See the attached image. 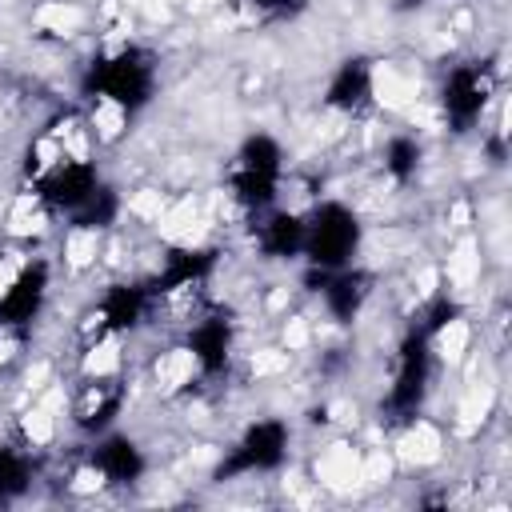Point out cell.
<instances>
[{"mask_svg":"<svg viewBox=\"0 0 512 512\" xmlns=\"http://www.w3.org/2000/svg\"><path fill=\"white\" fill-rule=\"evenodd\" d=\"M56 256H24L16 276L8 280V288L0 292V328L12 332H32V324L44 316L48 300H52V284H56Z\"/></svg>","mask_w":512,"mask_h":512,"instance_id":"9c48e42d","label":"cell"},{"mask_svg":"<svg viewBox=\"0 0 512 512\" xmlns=\"http://www.w3.org/2000/svg\"><path fill=\"white\" fill-rule=\"evenodd\" d=\"M420 164H424V140L412 128H392L380 140L376 168H380V184H388L392 192H404L420 176Z\"/></svg>","mask_w":512,"mask_h":512,"instance_id":"e0dca14e","label":"cell"},{"mask_svg":"<svg viewBox=\"0 0 512 512\" xmlns=\"http://www.w3.org/2000/svg\"><path fill=\"white\" fill-rule=\"evenodd\" d=\"M500 64L488 60V56H468V60H456L448 64V72L440 76L436 84V112H440V124L456 136H468V132H480L500 100Z\"/></svg>","mask_w":512,"mask_h":512,"instance_id":"277c9868","label":"cell"},{"mask_svg":"<svg viewBox=\"0 0 512 512\" xmlns=\"http://www.w3.org/2000/svg\"><path fill=\"white\" fill-rule=\"evenodd\" d=\"M312 480L324 484V488H336V492L360 488L364 484V448H356L348 440H336V444L320 448L316 460H312Z\"/></svg>","mask_w":512,"mask_h":512,"instance_id":"ffe728a7","label":"cell"},{"mask_svg":"<svg viewBox=\"0 0 512 512\" xmlns=\"http://www.w3.org/2000/svg\"><path fill=\"white\" fill-rule=\"evenodd\" d=\"M84 120H88V128H92L96 148H112V144H120V140L128 136V128H132V112L120 108V104H112V100H88Z\"/></svg>","mask_w":512,"mask_h":512,"instance_id":"d4e9b609","label":"cell"},{"mask_svg":"<svg viewBox=\"0 0 512 512\" xmlns=\"http://www.w3.org/2000/svg\"><path fill=\"white\" fill-rule=\"evenodd\" d=\"M320 108L340 120H364L376 112V60L372 56H344L320 92Z\"/></svg>","mask_w":512,"mask_h":512,"instance_id":"7c38bea8","label":"cell"},{"mask_svg":"<svg viewBox=\"0 0 512 512\" xmlns=\"http://www.w3.org/2000/svg\"><path fill=\"white\" fill-rule=\"evenodd\" d=\"M312 0H236V12L244 16V24H288L296 20Z\"/></svg>","mask_w":512,"mask_h":512,"instance_id":"484cf974","label":"cell"},{"mask_svg":"<svg viewBox=\"0 0 512 512\" xmlns=\"http://www.w3.org/2000/svg\"><path fill=\"white\" fill-rule=\"evenodd\" d=\"M128 408V376H76L68 400H64V424L92 440L120 424Z\"/></svg>","mask_w":512,"mask_h":512,"instance_id":"ba28073f","label":"cell"},{"mask_svg":"<svg viewBox=\"0 0 512 512\" xmlns=\"http://www.w3.org/2000/svg\"><path fill=\"white\" fill-rule=\"evenodd\" d=\"M244 356V376L264 384V380H276L292 368V352L284 344H272V348H256V352H240Z\"/></svg>","mask_w":512,"mask_h":512,"instance_id":"4316f807","label":"cell"},{"mask_svg":"<svg viewBox=\"0 0 512 512\" xmlns=\"http://www.w3.org/2000/svg\"><path fill=\"white\" fill-rule=\"evenodd\" d=\"M144 376H148V384H152V392L160 400H188L204 384V376H200V368H196V360H192L184 340H172V344L156 348L144 360Z\"/></svg>","mask_w":512,"mask_h":512,"instance_id":"2e32d148","label":"cell"},{"mask_svg":"<svg viewBox=\"0 0 512 512\" xmlns=\"http://www.w3.org/2000/svg\"><path fill=\"white\" fill-rule=\"evenodd\" d=\"M60 428H64V408L52 396H36L32 392V404H24L16 412V420H12V440L20 448H28L32 456H44V452L56 448Z\"/></svg>","mask_w":512,"mask_h":512,"instance_id":"ac0fdd59","label":"cell"},{"mask_svg":"<svg viewBox=\"0 0 512 512\" xmlns=\"http://www.w3.org/2000/svg\"><path fill=\"white\" fill-rule=\"evenodd\" d=\"M392 432H396L392 456H396V464H408V468H432V464H440V456H444V448H448L444 424L432 420L428 412L404 420V424L392 428Z\"/></svg>","mask_w":512,"mask_h":512,"instance_id":"d6986e66","label":"cell"},{"mask_svg":"<svg viewBox=\"0 0 512 512\" xmlns=\"http://www.w3.org/2000/svg\"><path fill=\"white\" fill-rule=\"evenodd\" d=\"M308 284L328 324H356L376 296V272L364 264H348L336 272H308Z\"/></svg>","mask_w":512,"mask_h":512,"instance_id":"8fae6325","label":"cell"},{"mask_svg":"<svg viewBox=\"0 0 512 512\" xmlns=\"http://www.w3.org/2000/svg\"><path fill=\"white\" fill-rule=\"evenodd\" d=\"M84 456L92 460V468L104 476L108 488H136L152 472L148 448L132 432H120V424L108 428V432H100V436H92L84 444Z\"/></svg>","mask_w":512,"mask_h":512,"instance_id":"5bb4252c","label":"cell"},{"mask_svg":"<svg viewBox=\"0 0 512 512\" xmlns=\"http://www.w3.org/2000/svg\"><path fill=\"white\" fill-rule=\"evenodd\" d=\"M152 312V292L140 276H116L112 284H104L92 304L80 312L76 320V340H96V336H132L148 324Z\"/></svg>","mask_w":512,"mask_h":512,"instance_id":"52a82bcc","label":"cell"},{"mask_svg":"<svg viewBox=\"0 0 512 512\" xmlns=\"http://www.w3.org/2000/svg\"><path fill=\"white\" fill-rule=\"evenodd\" d=\"M52 220H56V216L40 204V196L28 192V188H20V192L8 200V208H4V236L16 240V244H28V240L44 236Z\"/></svg>","mask_w":512,"mask_h":512,"instance_id":"603a6c76","label":"cell"},{"mask_svg":"<svg viewBox=\"0 0 512 512\" xmlns=\"http://www.w3.org/2000/svg\"><path fill=\"white\" fill-rule=\"evenodd\" d=\"M368 240V224L360 216V208L352 200L340 196H320L308 212H304V252L300 264L308 272H336L360 260Z\"/></svg>","mask_w":512,"mask_h":512,"instance_id":"3957f363","label":"cell"},{"mask_svg":"<svg viewBox=\"0 0 512 512\" xmlns=\"http://www.w3.org/2000/svg\"><path fill=\"white\" fill-rule=\"evenodd\" d=\"M248 240L260 252V260L296 264L300 252H304V212L272 204V208H264L260 216L248 220Z\"/></svg>","mask_w":512,"mask_h":512,"instance_id":"9a60e30c","label":"cell"},{"mask_svg":"<svg viewBox=\"0 0 512 512\" xmlns=\"http://www.w3.org/2000/svg\"><path fill=\"white\" fill-rule=\"evenodd\" d=\"M32 484H36V456L16 440L0 444V500H20L32 492Z\"/></svg>","mask_w":512,"mask_h":512,"instance_id":"cb8c5ba5","label":"cell"},{"mask_svg":"<svg viewBox=\"0 0 512 512\" xmlns=\"http://www.w3.org/2000/svg\"><path fill=\"white\" fill-rule=\"evenodd\" d=\"M104 236L108 232H96V228H84V224L64 220V232L56 240V264L68 276H84L88 268H96L104 260Z\"/></svg>","mask_w":512,"mask_h":512,"instance_id":"44dd1931","label":"cell"},{"mask_svg":"<svg viewBox=\"0 0 512 512\" xmlns=\"http://www.w3.org/2000/svg\"><path fill=\"white\" fill-rule=\"evenodd\" d=\"M76 376H128V336H96L76 344Z\"/></svg>","mask_w":512,"mask_h":512,"instance_id":"7402d4cb","label":"cell"},{"mask_svg":"<svg viewBox=\"0 0 512 512\" xmlns=\"http://www.w3.org/2000/svg\"><path fill=\"white\" fill-rule=\"evenodd\" d=\"M436 372H440V364H436V356L428 348V336H424L420 324H412L396 340V348L388 356V388L380 396V420H388L392 428H400L404 420L420 416L424 404H428V396H432Z\"/></svg>","mask_w":512,"mask_h":512,"instance_id":"5b68a950","label":"cell"},{"mask_svg":"<svg viewBox=\"0 0 512 512\" xmlns=\"http://www.w3.org/2000/svg\"><path fill=\"white\" fill-rule=\"evenodd\" d=\"M312 336H316V328H312V316H304V312H292V316H284V328H280V344L296 356V352H304L308 344H312Z\"/></svg>","mask_w":512,"mask_h":512,"instance_id":"83f0119b","label":"cell"},{"mask_svg":"<svg viewBox=\"0 0 512 512\" xmlns=\"http://www.w3.org/2000/svg\"><path fill=\"white\" fill-rule=\"evenodd\" d=\"M80 88H84L88 100H112V104H120V108H128L136 116L140 108H148L156 100L160 60H156L152 48H144V44H136L128 36L108 40L88 60Z\"/></svg>","mask_w":512,"mask_h":512,"instance_id":"6da1fadb","label":"cell"},{"mask_svg":"<svg viewBox=\"0 0 512 512\" xmlns=\"http://www.w3.org/2000/svg\"><path fill=\"white\" fill-rule=\"evenodd\" d=\"M80 20H84V12H80V8H72V4H48V8L40 12L44 32H56V36H68Z\"/></svg>","mask_w":512,"mask_h":512,"instance_id":"f1b7e54d","label":"cell"},{"mask_svg":"<svg viewBox=\"0 0 512 512\" xmlns=\"http://www.w3.org/2000/svg\"><path fill=\"white\" fill-rule=\"evenodd\" d=\"M288 168H292V164H288V152H284L280 136H272V132H248V136L232 148V156L224 160L220 192L252 220V216H260L264 208L276 204Z\"/></svg>","mask_w":512,"mask_h":512,"instance_id":"7a4b0ae2","label":"cell"},{"mask_svg":"<svg viewBox=\"0 0 512 512\" xmlns=\"http://www.w3.org/2000/svg\"><path fill=\"white\" fill-rule=\"evenodd\" d=\"M180 340L188 344V352H192V360H196L204 384H208V380H220V376L232 372V364L240 360V328H236V320H232L220 304H216L212 312H204L192 328H184Z\"/></svg>","mask_w":512,"mask_h":512,"instance_id":"4fadbf2b","label":"cell"},{"mask_svg":"<svg viewBox=\"0 0 512 512\" xmlns=\"http://www.w3.org/2000/svg\"><path fill=\"white\" fill-rule=\"evenodd\" d=\"M100 168H96V156H60L44 176H36L32 184H24L28 192L40 196V204L52 212V216H76L92 192L100 188Z\"/></svg>","mask_w":512,"mask_h":512,"instance_id":"30bf717a","label":"cell"},{"mask_svg":"<svg viewBox=\"0 0 512 512\" xmlns=\"http://www.w3.org/2000/svg\"><path fill=\"white\" fill-rule=\"evenodd\" d=\"M292 456V424L284 416H256L240 428L232 448L220 456L212 480H248V476H272Z\"/></svg>","mask_w":512,"mask_h":512,"instance_id":"8992f818","label":"cell"}]
</instances>
